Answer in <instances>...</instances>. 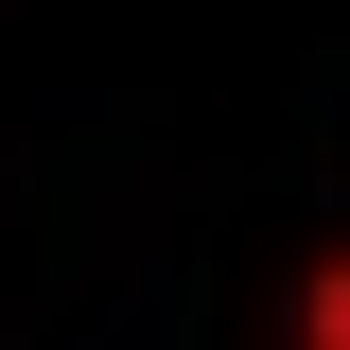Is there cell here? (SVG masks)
Segmentation results:
<instances>
[{
  "mask_svg": "<svg viewBox=\"0 0 350 350\" xmlns=\"http://www.w3.org/2000/svg\"><path fill=\"white\" fill-rule=\"evenodd\" d=\"M298 350H350V262H315V280H298Z\"/></svg>",
  "mask_w": 350,
  "mask_h": 350,
  "instance_id": "6da1fadb",
  "label": "cell"
}]
</instances>
